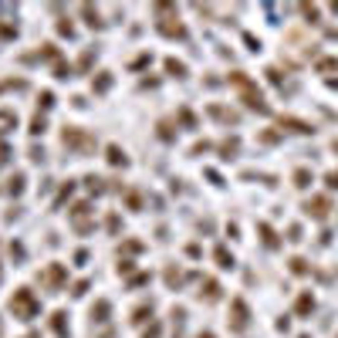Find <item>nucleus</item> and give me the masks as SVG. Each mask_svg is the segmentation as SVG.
I'll return each mask as SVG.
<instances>
[{
	"mask_svg": "<svg viewBox=\"0 0 338 338\" xmlns=\"http://www.w3.org/2000/svg\"><path fill=\"white\" fill-rule=\"evenodd\" d=\"M119 227H122V220H119V216H108V234H119Z\"/></svg>",
	"mask_w": 338,
	"mask_h": 338,
	"instance_id": "42",
	"label": "nucleus"
},
{
	"mask_svg": "<svg viewBox=\"0 0 338 338\" xmlns=\"http://www.w3.org/2000/svg\"><path fill=\"white\" fill-rule=\"evenodd\" d=\"M328 210H331V203H328L325 196H315V200H308V203H304V213H308V216H315V220H325Z\"/></svg>",
	"mask_w": 338,
	"mask_h": 338,
	"instance_id": "7",
	"label": "nucleus"
},
{
	"mask_svg": "<svg viewBox=\"0 0 338 338\" xmlns=\"http://www.w3.org/2000/svg\"><path fill=\"white\" fill-rule=\"evenodd\" d=\"M281 125H288V129H294V132H315L308 122H298V119H281Z\"/></svg>",
	"mask_w": 338,
	"mask_h": 338,
	"instance_id": "24",
	"label": "nucleus"
},
{
	"mask_svg": "<svg viewBox=\"0 0 338 338\" xmlns=\"http://www.w3.org/2000/svg\"><path fill=\"white\" fill-rule=\"evenodd\" d=\"M318 68H321V71H338V61H335V58H328V61H321Z\"/></svg>",
	"mask_w": 338,
	"mask_h": 338,
	"instance_id": "43",
	"label": "nucleus"
},
{
	"mask_svg": "<svg viewBox=\"0 0 338 338\" xmlns=\"http://www.w3.org/2000/svg\"><path fill=\"white\" fill-rule=\"evenodd\" d=\"M85 186H88L95 196H101V193H108V190H115L112 186V180H101V176H85Z\"/></svg>",
	"mask_w": 338,
	"mask_h": 338,
	"instance_id": "10",
	"label": "nucleus"
},
{
	"mask_svg": "<svg viewBox=\"0 0 338 338\" xmlns=\"http://www.w3.org/2000/svg\"><path fill=\"white\" fill-rule=\"evenodd\" d=\"M210 115H213V119H223V122H237V112H227L220 105H210Z\"/></svg>",
	"mask_w": 338,
	"mask_h": 338,
	"instance_id": "22",
	"label": "nucleus"
},
{
	"mask_svg": "<svg viewBox=\"0 0 338 338\" xmlns=\"http://www.w3.org/2000/svg\"><path fill=\"white\" fill-rule=\"evenodd\" d=\"M180 122L186 125V129H196V115H193L190 108H180Z\"/></svg>",
	"mask_w": 338,
	"mask_h": 338,
	"instance_id": "28",
	"label": "nucleus"
},
{
	"mask_svg": "<svg viewBox=\"0 0 338 338\" xmlns=\"http://www.w3.org/2000/svg\"><path fill=\"white\" fill-rule=\"evenodd\" d=\"M81 17H85V24H88V27H95V31H101V27H105V21H101V14L95 11L91 4H81Z\"/></svg>",
	"mask_w": 338,
	"mask_h": 338,
	"instance_id": "9",
	"label": "nucleus"
},
{
	"mask_svg": "<svg viewBox=\"0 0 338 338\" xmlns=\"http://www.w3.org/2000/svg\"><path fill=\"white\" fill-rule=\"evenodd\" d=\"M156 31L162 34V37H186V27H183L176 17H162V21H156Z\"/></svg>",
	"mask_w": 338,
	"mask_h": 338,
	"instance_id": "6",
	"label": "nucleus"
},
{
	"mask_svg": "<svg viewBox=\"0 0 338 338\" xmlns=\"http://www.w3.org/2000/svg\"><path fill=\"white\" fill-rule=\"evenodd\" d=\"M213 257H216V264H220V267H234V254H230L227 247H216Z\"/></svg>",
	"mask_w": 338,
	"mask_h": 338,
	"instance_id": "21",
	"label": "nucleus"
},
{
	"mask_svg": "<svg viewBox=\"0 0 338 338\" xmlns=\"http://www.w3.org/2000/svg\"><path fill=\"white\" fill-rule=\"evenodd\" d=\"M61 142H65V149H71V152H78V156H91L95 152V135L85 132V129H78V125H65L61 129Z\"/></svg>",
	"mask_w": 338,
	"mask_h": 338,
	"instance_id": "1",
	"label": "nucleus"
},
{
	"mask_svg": "<svg viewBox=\"0 0 338 338\" xmlns=\"http://www.w3.org/2000/svg\"><path fill=\"white\" fill-rule=\"evenodd\" d=\"M17 129V112H0V132H14Z\"/></svg>",
	"mask_w": 338,
	"mask_h": 338,
	"instance_id": "19",
	"label": "nucleus"
},
{
	"mask_svg": "<svg viewBox=\"0 0 338 338\" xmlns=\"http://www.w3.org/2000/svg\"><path fill=\"white\" fill-rule=\"evenodd\" d=\"M24 183H27V180H24V173H14L11 180H7V186H4V190L11 193V196H21V193H24Z\"/></svg>",
	"mask_w": 338,
	"mask_h": 338,
	"instance_id": "16",
	"label": "nucleus"
},
{
	"mask_svg": "<svg viewBox=\"0 0 338 338\" xmlns=\"http://www.w3.org/2000/svg\"><path fill=\"white\" fill-rule=\"evenodd\" d=\"M260 237H264V244H267V247H277V237L270 234V227H264V223H260Z\"/></svg>",
	"mask_w": 338,
	"mask_h": 338,
	"instance_id": "33",
	"label": "nucleus"
},
{
	"mask_svg": "<svg viewBox=\"0 0 338 338\" xmlns=\"http://www.w3.org/2000/svg\"><path fill=\"white\" fill-rule=\"evenodd\" d=\"M0 281H4V267H0Z\"/></svg>",
	"mask_w": 338,
	"mask_h": 338,
	"instance_id": "51",
	"label": "nucleus"
},
{
	"mask_svg": "<svg viewBox=\"0 0 338 338\" xmlns=\"http://www.w3.org/2000/svg\"><path fill=\"white\" fill-rule=\"evenodd\" d=\"M267 78L274 81V85H281V71H277V68H270V71H267Z\"/></svg>",
	"mask_w": 338,
	"mask_h": 338,
	"instance_id": "47",
	"label": "nucleus"
},
{
	"mask_svg": "<svg viewBox=\"0 0 338 338\" xmlns=\"http://www.w3.org/2000/svg\"><path fill=\"white\" fill-rule=\"evenodd\" d=\"M95 58H98V47H85V51H81V58H78V65H75V68H78L81 75H85V71L91 68V61H95Z\"/></svg>",
	"mask_w": 338,
	"mask_h": 338,
	"instance_id": "15",
	"label": "nucleus"
},
{
	"mask_svg": "<svg viewBox=\"0 0 338 338\" xmlns=\"http://www.w3.org/2000/svg\"><path fill=\"white\" fill-rule=\"evenodd\" d=\"M71 190H75V183H68V186H61V193H58V200H54V206H61V203L71 196Z\"/></svg>",
	"mask_w": 338,
	"mask_h": 338,
	"instance_id": "35",
	"label": "nucleus"
},
{
	"mask_svg": "<svg viewBox=\"0 0 338 338\" xmlns=\"http://www.w3.org/2000/svg\"><path fill=\"white\" fill-rule=\"evenodd\" d=\"M291 270H294V274H304V270H308V264H304L301 257H294L291 260Z\"/></svg>",
	"mask_w": 338,
	"mask_h": 338,
	"instance_id": "41",
	"label": "nucleus"
},
{
	"mask_svg": "<svg viewBox=\"0 0 338 338\" xmlns=\"http://www.w3.org/2000/svg\"><path fill=\"white\" fill-rule=\"evenodd\" d=\"M125 203H129V210H135V213H139V210H142V196H139V193H125Z\"/></svg>",
	"mask_w": 338,
	"mask_h": 338,
	"instance_id": "26",
	"label": "nucleus"
},
{
	"mask_svg": "<svg viewBox=\"0 0 338 338\" xmlns=\"http://www.w3.org/2000/svg\"><path fill=\"white\" fill-rule=\"evenodd\" d=\"M41 108H51V105H54V95H51V91H41Z\"/></svg>",
	"mask_w": 338,
	"mask_h": 338,
	"instance_id": "39",
	"label": "nucleus"
},
{
	"mask_svg": "<svg viewBox=\"0 0 338 338\" xmlns=\"http://www.w3.org/2000/svg\"><path fill=\"white\" fill-rule=\"evenodd\" d=\"M58 34H61V37H75V24L61 21V24H58Z\"/></svg>",
	"mask_w": 338,
	"mask_h": 338,
	"instance_id": "34",
	"label": "nucleus"
},
{
	"mask_svg": "<svg viewBox=\"0 0 338 338\" xmlns=\"http://www.w3.org/2000/svg\"><path fill=\"white\" fill-rule=\"evenodd\" d=\"M308 183H311V173H308V169H298V173H294V186H308Z\"/></svg>",
	"mask_w": 338,
	"mask_h": 338,
	"instance_id": "29",
	"label": "nucleus"
},
{
	"mask_svg": "<svg viewBox=\"0 0 338 338\" xmlns=\"http://www.w3.org/2000/svg\"><path fill=\"white\" fill-rule=\"evenodd\" d=\"M159 335H162V328H159L156 321H152V325H149L146 331H142V338H159Z\"/></svg>",
	"mask_w": 338,
	"mask_h": 338,
	"instance_id": "37",
	"label": "nucleus"
},
{
	"mask_svg": "<svg viewBox=\"0 0 338 338\" xmlns=\"http://www.w3.org/2000/svg\"><path fill=\"white\" fill-rule=\"evenodd\" d=\"M27 156H31V162H41V159H44V149H41V146H31V152H27Z\"/></svg>",
	"mask_w": 338,
	"mask_h": 338,
	"instance_id": "40",
	"label": "nucleus"
},
{
	"mask_svg": "<svg viewBox=\"0 0 338 338\" xmlns=\"http://www.w3.org/2000/svg\"><path fill=\"white\" fill-rule=\"evenodd\" d=\"M105 159H108V162H112V166H129V156H125L122 152V146H105Z\"/></svg>",
	"mask_w": 338,
	"mask_h": 338,
	"instance_id": "11",
	"label": "nucleus"
},
{
	"mask_svg": "<svg viewBox=\"0 0 338 338\" xmlns=\"http://www.w3.org/2000/svg\"><path fill=\"white\" fill-rule=\"evenodd\" d=\"M11 254H14L17 260H24V247H21V244H11Z\"/></svg>",
	"mask_w": 338,
	"mask_h": 338,
	"instance_id": "48",
	"label": "nucleus"
},
{
	"mask_svg": "<svg viewBox=\"0 0 338 338\" xmlns=\"http://www.w3.org/2000/svg\"><path fill=\"white\" fill-rule=\"evenodd\" d=\"M85 291H88V281H78V284H75V291H71V294H78V298H81V294H85Z\"/></svg>",
	"mask_w": 338,
	"mask_h": 338,
	"instance_id": "46",
	"label": "nucleus"
},
{
	"mask_svg": "<svg viewBox=\"0 0 338 338\" xmlns=\"http://www.w3.org/2000/svg\"><path fill=\"white\" fill-rule=\"evenodd\" d=\"M200 338H213V335H210V331H203V335H200Z\"/></svg>",
	"mask_w": 338,
	"mask_h": 338,
	"instance_id": "50",
	"label": "nucleus"
},
{
	"mask_svg": "<svg viewBox=\"0 0 338 338\" xmlns=\"http://www.w3.org/2000/svg\"><path fill=\"white\" fill-rule=\"evenodd\" d=\"M88 213H91L88 203H75V206H71V223H75V230H78V234H88L91 227H95L88 220Z\"/></svg>",
	"mask_w": 338,
	"mask_h": 338,
	"instance_id": "5",
	"label": "nucleus"
},
{
	"mask_svg": "<svg viewBox=\"0 0 338 338\" xmlns=\"http://www.w3.org/2000/svg\"><path fill=\"white\" fill-rule=\"evenodd\" d=\"M166 284H169V288H180V284H183V274L176 267H169L166 270Z\"/></svg>",
	"mask_w": 338,
	"mask_h": 338,
	"instance_id": "27",
	"label": "nucleus"
},
{
	"mask_svg": "<svg viewBox=\"0 0 338 338\" xmlns=\"http://www.w3.org/2000/svg\"><path fill=\"white\" fill-rule=\"evenodd\" d=\"M7 159H11V146H7V142H0V166H4Z\"/></svg>",
	"mask_w": 338,
	"mask_h": 338,
	"instance_id": "45",
	"label": "nucleus"
},
{
	"mask_svg": "<svg viewBox=\"0 0 338 338\" xmlns=\"http://www.w3.org/2000/svg\"><path fill=\"white\" fill-rule=\"evenodd\" d=\"M247 325H250L247 304H244V298H234V304H230V328H234V331H244Z\"/></svg>",
	"mask_w": 338,
	"mask_h": 338,
	"instance_id": "4",
	"label": "nucleus"
},
{
	"mask_svg": "<svg viewBox=\"0 0 338 338\" xmlns=\"http://www.w3.org/2000/svg\"><path fill=\"white\" fill-rule=\"evenodd\" d=\"M51 331H54L58 338H68V335H71V328H68V315H65V311H54V315H51Z\"/></svg>",
	"mask_w": 338,
	"mask_h": 338,
	"instance_id": "8",
	"label": "nucleus"
},
{
	"mask_svg": "<svg viewBox=\"0 0 338 338\" xmlns=\"http://www.w3.org/2000/svg\"><path fill=\"white\" fill-rule=\"evenodd\" d=\"M91 88L98 91V95H105V91L112 88V71H98V78H91Z\"/></svg>",
	"mask_w": 338,
	"mask_h": 338,
	"instance_id": "14",
	"label": "nucleus"
},
{
	"mask_svg": "<svg viewBox=\"0 0 338 338\" xmlns=\"http://www.w3.org/2000/svg\"><path fill=\"white\" fill-rule=\"evenodd\" d=\"M54 75H58V78H71V75H75V68L65 65V61H58V65H54Z\"/></svg>",
	"mask_w": 338,
	"mask_h": 338,
	"instance_id": "30",
	"label": "nucleus"
},
{
	"mask_svg": "<svg viewBox=\"0 0 338 338\" xmlns=\"http://www.w3.org/2000/svg\"><path fill=\"white\" fill-rule=\"evenodd\" d=\"M149 61H152V54H139V58H135V61H132V68H146Z\"/></svg>",
	"mask_w": 338,
	"mask_h": 338,
	"instance_id": "44",
	"label": "nucleus"
},
{
	"mask_svg": "<svg viewBox=\"0 0 338 338\" xmlns=\"http://www.w3.org/2000/svg\"><path fill=\"white\" fill-rule=\"evenodd\" d=\"M122 250H125V254H139V250H142V244H139V240H125Z\"/></svg>",
	"mask_w": 338,
	"mask_h": 338,
	"instance_id": "36",
	"label": "nucleus"
},
{
	"mask_svg": "<svg viewBox=\"0 0 338 338\" xmlns=\"http://www.w3.org/2000/svg\"><path fill=\"white\" fill-rule=\"evenodd\" d=\"M159 139H166V142L176 139V132H173V125H169V122H159Z\"/></svg>",
	"mask_w": 338,
	"mask_h": 338,
	"instance_id": "31",
	"label": "nucleus"
},
{
	"mask_svg": "<svg viewBox=\"0 0 338 338\" xmlns=\"http://www.w3.org/2000/svg\"><path fill=\"white\" fill-rule=\"evenodd\" d=\"M328 186H331V190H338V173H328Z\"/></svg>",
	"mask_w": 338,
	"mask_h": 338,
	"instance_id": "49",
	"label": "nucleus"
},
{
	"mask_svg": "<svg viewBox=\"0 0 338 338\" xmlns=\"http://www.w3.org/2000/svg\"><path fill=\"white\" fill-rule=\"evenodd\" d=\"M108 315H112V304L105 301H95V308H91V321H108Z\"/></svg>",
	"mask_w": 338,
	"mask_h": 338,
	"instance_id": "12",
	"label": "nucleus"
},
{
	"mask_svg": "<svg viewBox=\"0 0 338 338\" xmlns=\"http://www.w3.org/2000/svg\"><path fill=\"white\" fill-rule=\"evenodd\" d=\"M37 281L44 284L47 291H61L65 281H68V267H65V264H47V267L37 274Z\"/></svg>",
	"mask_w": 338,
	"mask_h": 338,
	"instance_id": "3",
	"label": "nucleus"
},
{
	"mask_svg": "<svg viewBox=\"0 0 338 338\" xmlns=\"http://www.w3.org/2000/svg\"><path fill=\"white\" fill-rule=\"evenodd\" d=\"M237 149H240V142H237V139H227L223 146H220V152H223V156L230 159V156H234V152H237Z\"/></svg>",
	"mask_w": 338,
	"mask_h": 338,
	"instance_id": "32",
	"label": "nucleus"
},
{
	"mask_svg": "<svg viewBox=\"0 0 338 338\" xmlns=\"http://www.w3.org/2000/svg\"><path fill=\"white\" fill-rule=\"evenodd\" d=\"M44 129H47L44 115H34V119H31V129H27V132H31V135H44Z\"/></svg>",
	"mask_w": 338,
	"mask_h": 338,
	"instance_id": "23",
	"label": "nucleus"
},
{
	"mask_svg": "<svg viewBox=\"0 0 338 338\" xmlns=\"http://www.w3.org/2000/svg\"><path fill=\"white\" fill-rule=\"evenodd\" d=\"M24 61H58V47L54 44H44L37 54H27Z\"/></svg>",
	"mask_w": 338,
	"mask_h": 338,
	"instance_id": "13",
	"label": "nucleus"
},
{
	"mask_svg": "<svg viewBox=\"0 0 338 338\" xmlns=\"http://www.w3.org/2000/svg\"><path fill=\"white\" fill-rule=\"evenodd\" d=\"M11 315L14 318H21V321H31V318L41 315V301L34 298L31 288H17L11 298Z\"/></svg>",
	"mask_w": 338,
	"mask_h": 338,
	"instance_id": "2",
	"label": "nucleus"
},
{
	"mask_svg": "<svg viewBox=\"0 0 338 338\" xmlns=\"http://www.w3.org/2000/svg\"><path fill=\"white\" fill-rule=\"evenodd\" d=\"M152 318V304H139L132 311V325H142V321H149Z\"/></svg>",
	"mask_w": 338,
	"mask_h": 338,
	"instance_id": "18",
	"label": "nucleus"
},
{
	"mask_svg": "<svg viewBox=\"0 0 338 338\" xmlns=\"http://www.w3.org/2000/svg\"><path fill=\"white\" fill-rule=\"evenodd\" d=\"M166 71L169 75H176V78H186V65L176 61V58H166Z\"/></svg>",
	"mask_w": 338,
	"mask_h": 338,
	"instance_id": "20",
	"label": "nucleus"
},
{
	"mask_svg": "<svg viewBox=\"0 0 338 338\" xmlns=\"http://www.w3.org/2000/svg\"><path fill=\"white\" fill-rule=\"evenodd\" d=\"M0 37H17V27L14 24H0Z\"/></svg>",
	"mask_w": 338,
	"mask_h": 338,
	"instance_id": "38",
	"label": "nucleus"
},
{
	"mask_svg": "<svg viewBox=\"0 0 338 338\" xmlns=\"http://www.w3.org/2000/svg\"><path fill=\"white\" fill-rule=\"evenodd\" d=\"M311 308H315V298H311V294H301V298H298V315H308Z\"/></svg>",
	"mask_w": 338,
	"mask_h": 338,
	"instance_id": "25",
	"label": "nucleus"
},
{
	"mask_svg": "<svg viewBox=\"0 0 338 338\" xmlns=\"http://www.w3.org/2000/svg\"><path fill=\"white\" fill-rule=\"evenodd\" d=\"M200 298H206V301H216V298H220V284H216V281H203Z\"/></svg>",
	"mask_w": 338,
	"mask_h": 338,
	"instance_id": "17",
	"label": "nucleus"
}]
</instances>
